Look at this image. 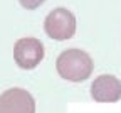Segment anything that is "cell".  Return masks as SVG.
I'll return each instance as SVG.
<instances>
[{"label": "cell", "instance_id": "obj_1", "mask_svg": "<svg viewBox=\"0 0 121 113\" xmlns=\"http://www.w3.org/2000/svg\"><path fill=\"white\" fill-rule=\"evenodd\" d=\"M56 69L62 79H67L71 83H81L93 74L94 62L86 51L72 47V49L62 51L57 56Z\"/></svg>", "mask_w": 121, "mask_h": 113}, {"label": "cell", "instance_id": "obj_2", "mask_svg": "<svg viewBox=\"0 0 121 113\" xmlns=\"http://www.w3.org/2000/svg\"><path fill=\"white\" fill-rule=\"evenodd\" d=\"M44 30L54 41H67L76 34V17L64 7H57L49 12L44 20Z\"/></svg>", "mask_w": 121, "mask_h": 113}, {"label": "cell", "instance_id": "obj_3", "mask_svg": "<svg viewBox=\"0 0 121 113\" xmlns=\"http://www.w3.org/2000/svg\"><path fill=\"white\" fill-rule=\"evenodd\" d=\"M45 56L44 44L35 37H22L13 46V61L20 69H34Z\"/></svg>", "mask_w": 121, "mask_h": 113}, {"label": "cell", "instance_id": "obj_4", "mask_svg": "<svg viewBox=\"0 0 121 113\" xmlns=\"http://www.w3.org/2000/svg\"><path fill=\"white\" fill-rule=\"evenodd\" d=\"M0 113H35V100L27 89L9 88L0 94Z\"/></svg>", "mask_w": 121, "mask_h": 113}, {"label": "cell", "instance_id": "obj_5", "mask_svg": "<svg viewBox=\"0 0 121 113\" xmlns=\"http://www.w3.org/2000/svg\"><path fill=\"white\" fill-rule=\"evenodd\" d=\"M91 96L99 103H114L121 98V81L113 74H101L91 85Z\"/></svg>", "mask_w": 121, "mask_h": 113}, {"label": "cell", "instance_id": "obj_6", "mask_svg": "<svg viewBox=\"0 0 121 113\" xmlns=\"http://www.w3.org/2000/svg\"><path fill=\"white\" fill-rule=\"evenodd\" d=\"M20 2V5L24 7V9H27V10H34V9H37V7H40L45 0H19Z\"/></svg>", "mask_w": 121, "mask_h": 113}]
</instances>
